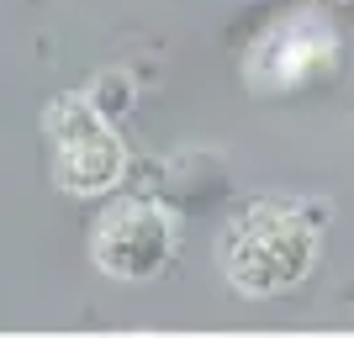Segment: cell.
<instances>
[{
	"instance_id": "obj_3",
	"label": "cell",
	"mask_w": 354,
	"mask_h": 338,
	"mask_svg": "<svg viewBox=\"0 0 354 338\" xmlns=\"http://www.w3.org/2000/svg\"><path fill=\"white\" fill-rule=\"evenodd\" d=\"M175 254H180V222L164 201L122 196L90 222V265L106 280L148 285L175 265Z\"/></svg>"
},
{
	"instance_id": "obj_2",
	"label": "cell",
	"mask_w": 354,
	"mask_h": 338,
	"mask_svg": "<svg viewBox=\"0 0 354 338\" xmlns=\"http://www.w3.org/2000/svg\"><path fill=\"white\" fill-rule=\"evenodd\" d=\"M43 148L53 185L80 201H106L127 180V143L117 122L90 101L85 90H69L43 111Z\"/></svg>"
},
{
	"instance_id": "obj_4",
	"label": "cell",
	"mask_w": 354,
	"mask_h": 338,
	"mask_svg": "<svg viewBox=\"0 0 354 338\" xmlns=\"http://www.w3.org/2000/svg\"><path fill=\"white\" fill-rule=\"evenodd\" d=\"M85 95L101 106L111 122H122V117H127V106H133V79H127L122 69H106V74H95V85H90Z\"/></svg>"
},
{
	"instance_id": "obj_1",
	"label": "cell",
	"mask_w": 354,
	"mask_h": 338,
	"mask_svg": "<svg viewBox=\"0 0 354 338\" xmlns=\"http://www.w3.org/2000/svg\"><path fill=\"white\" fill-rule=\"evenodd\" d=\"M317 217L296 201H254L217 238V270L238 296H286L317 270Z\"/></svg>"
}]
</instances>
